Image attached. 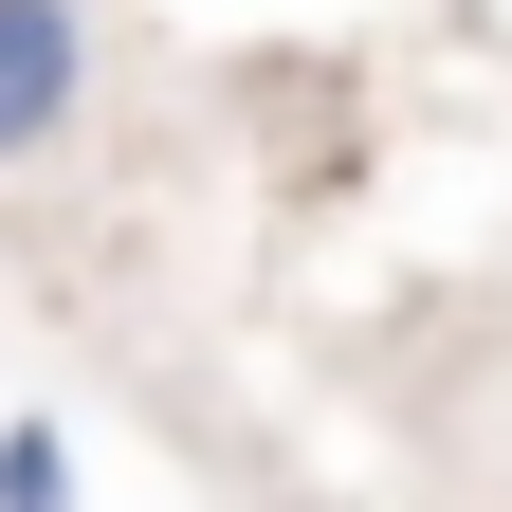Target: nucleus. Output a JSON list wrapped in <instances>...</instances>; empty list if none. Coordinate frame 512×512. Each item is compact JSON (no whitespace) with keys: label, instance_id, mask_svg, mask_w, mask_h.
I'll return each instance as SVG.
<instances>
[{"label":"nucleus","instance_id":"1","mask_svg":"<svg viewBox=\"0 0 512 512\" xmlns=\"http://www.w3.org/2000/svg\"><path fill=\"white\" fill-rule=\"evenodd\" d=\"M92 110V0H0V165H55Z\"/></svg>","mask_w":512,"mask_h":512},{"label":"nucleus","instance_id":"2","mask_svg":"<svg viewBox=\"0 0 512 512\" xmlns=\"http://www.w3.org/2000/svg\"><path fill=\"white\" fill-rule=\"evenodd\" d=\"M55 494H74V439L19 421V439H0V512H55Z\"/></svg>","mask_w":512,"mask_h":512}]
</instances>
